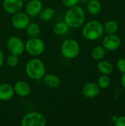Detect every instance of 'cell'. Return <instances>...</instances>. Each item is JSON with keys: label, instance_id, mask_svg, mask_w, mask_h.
Returning <instances> with one entry per match:
<instances>
[{"label": "cell", "instance_id": "obj_1", "mask_svg": "<svg viewBox=\"0 0 125 126\" xmlns=\"http://www.w3.org/2000/svg\"><path fill=\"white\" fill-rule=\"evenodd\" d=\"M85 21V13L78 4L68 8L64 15V21L69 28L77 29L82 27Z\"/></svg>", "mask_w": 125, "mask_h": 126}, {"label": "cell", "instance_id": "obj_2", "mask_svg": "<svg viewBox=\"0 0 125 126\" xmlns=\"http://www.w3.org/2000/svg\"><path fill=\"white\" fill-rule=\"evenodd\" d=\"M25 72L30 79L33 80H40L46 74L45 64L41 59L36 57L32 58L27 62Z\"/></svg>", "mask_w": 125, "mask_h": 126}, {"label": "cell", "instance_id": "obj_3", "mask_svg": "<svg viewBox=\"0 0 125 126\" xmlns=\"http://www.w3.org/2000/svg\"><path fill=\"white\" fill-rule=\"evenodd\" d=\"M104 33L103 24L98 20H91L85 23L82 29L83 37L91 41L100 38Z\"/></svg>", "mask_w": 125, "mask_h": 126}, {"label": "cell", "instance_id": "obj_4", "mask_svg": "<svg viewBox=\"0 0 125 126\" xmlns=\"http://www.w3.org/2000/svg\"><path fill=\"white\" fill-rule=\"evenodd\" d=\"M80 52L79 43L73 38L65 39L60 46V53L62 56L66 59L76 58Z\"/></svg>", "mask_w": 125, "mask_h": 126}, {"label": "cell", "instance_id": "obj_5", "mask_svg": "<svg viewBox=\"0 0 125 126\" xmlns=\"http://www.w3.org/2000/svg\"><path fill=\"white\" fill-rule=\"evenodd\" d=\"M45 50L43 41L38 37L29 38L25 42V51L33 57L40 56Z\"/></svg>", "mask_w": 125, "mask_h": 126}, {"label": "cell", "instance_id": "obj_6", "mask_svg": "<svg viewBox=\"0 0 125 126\" xmlns=\"http://www.w3.org/2000/svg\"><path fill=\"white\" fill-rule=\"evenodd\" d=\"M21 126H45L46 118L43 114L38 111H31L22 117L21 120Z\"/></svg>", "mask_w": 125, "mask_h": 126}, {"label": "cell", "instance_id": "obj_7", "mask_svg": "<svg viewBox=\"0 0 125 126\" xmlns=\"http://www.w3.org/2000/svg\"><path fill=\"white\" fill-rule=\"evenodd\" d=\"M6 46L10 54L17 56L21 55L25 51V43L18 36L10 37L7 41Z\"/></svg>", "mask_w": 125, "mask_h": 126}, {"label": "cell", "instance_id": "obj_8", "mask_svg": "<svg viewBox=\"0 0 125 126\" xmlns=\"http://www.w3.org/2000/svg\"><path fill=\"white\" fill-rule=\"evenodd\" d=\"M11 23L15 29L18 30H24L30 23L29 16L26 13L19 11L18 13L13 14Z\"/></svg>", "mask_w": 125, "mask_h": 126}, {"label": "cell", "instance_id": "obj_9", "mask_svg": "<svg viewBox=\"0 0 125 126\" xmlns=\"http://www.w3.org/2000/svg\"><path fill=\"white\" fill-rule=\"evenodd\" d=\"M122 41L119 35L115 34H107L102 40V46L106 50L115 51L121 46Z\"/></svg>", "mask_w": 125, "mask_h": 126}, {"label": "cell", "instance_id": "obj_10", "mask_svg": "<svg viewBox=\"0 0 125 126\" xmlns=\"http://www.w3.org/2000/svg\"><path fill=\"white\" fill-rule=\"evenodd\" d=\"M100 92V89L95 82L86 83L82 89V94L87 99H94L97 97Z\"/></svg>", "mask_w": 125, "mask_h": 126}, {"label": "cell", "instance_id": "obj_11", "mask_svg": "<svg viewBox=\"0 0 125 126\" xmlns=\"http://www.w3.org/2000/svg\"><path fill=\"white\" fill-rule=\"evenodd\" d=\"M3 9L9 14H14L21 10L24 6L23 0H4L3 1Z\"/></svg>", "mask_w": 125, "mask_h": 126}, {"label": "cell", "instance_id": "obj_12", "mask_svg": "<svg viewBox=\"0 0 125 126\" xmlns=\"http://www.w3.org/2000/svg\"><path fill=\"white\" fill-rule=\"evenodd\" d=\"M13 89L15 94L21 97H28L32 91L30 85L24 80H18L17 81L14 86Z\"/></svg>", "mask_w": 125, "mask_h": 126}, {"label": "cell", "instance_id": "obj_13", "mask_svg": "<svg viewBox=\"0 0 125 126\" xmlns=\"http://www.w3.org/2000/svg\"><path fill=\"white\" fill-rule=\"evenodd\" d=\"M43 8V4L41 0H29L25 6L26 13L31 17L38 16Z\"/></svg>", "mask_w": 125, "mask_h": 126}, {"label": "cell", "instance_id": "obj_14", "mask_svg": "<svg viewBox=\"0 0 125 126\" xmlns=\"http://www.w3.org/2000/svg\"><path fill=\"white\" fill-rule=\"evenodd\" d=\"M13 86L10 83H4L0 84V101H8L14 96Z\"/></svg>", "mask_w": 125, "mask_h": 126}, {"label": "cell", "instance_id": "obj_15", "mask_svg": "<svg viewBox=\"0 0 125 126\" xmlns=\"http://www.w3.org/2000/svg\"><path fill=\"white\" fill-rule=\"evenodd\" d=\"M42 79L44 85L50 89H57L60 87L61 84V80L60 77L52 73L45 74Z\"/></svg>", "mask_w": 125, "mask_h": 126}, {"label": "cell", "instance_id": "obj_16", "mask_svg": "<svg viewBox=\"0 0 125 126\" xmlns=\"http://www.w3.org/2000/svg\"><path fill=\"white\" fill-rule=\"evenodd\" d=\"M97 69L102 75H110L113 73L114 68L113 64L106 60H100L97 63Z\"/></svg>", "mask_w": 125, "mask_h": 126}, {"label": "cell", "instance_id": "obj_17", "mask_svg": "<svg viewBox=\"0 0 125 126\" xmlns=\"http://www.w3.org/2000/svg\"><path fill=\"white\" fill-rule=\"evenodd\" d=\"M88 13L92 16L98 15L102 10V4L99 0H89L86 4Z\"/></svg>", "mask_w": 125, "mask_h": 126}, {"label": "cell", "instance_id": "obj_18", "mask_svg": "<svg viewBox=\"0 0 125 126\" xmlns=\"http://www.w3.org/2000/svg\"><path fill=\"white\" fill-rule=\"evenodd\" d=\"M55 15V10L50 7H48L42 8V10L38 14V16L42 21H49L54 18Z\"/></svg>", "mask_w": 125, "mask_h": 126}, {"label": "cell", "instance_id": "obj_19", "mask_svg": "<svg viewBox=\"0 0 125 126\" xmlns=\"http://www.w3.org/2000/svg\"><path fill=\"white\" fill-rule=\"evenodd\" d=\"M26 33L29 38H35L38 37V35L41 33V28L40 26L37 23L30 22L27 27L25 28Z\"/></svg>", "mask_w": 125, "mask_h": 126}, {"label": "cell", "instance_id": "obj_20", "mask_svg": "<svg viewBox=\"0 0 125 126\" xmlns=\"http://www.w3.org/2000/svg\"><path fill=\"white\" fill-rule=\"evenodd\" d=\"M69 29L70 28L64 21H60L54 25L53 32L56 35H63L69 32Z\"/></svg>", "mask_w": 125, "mask_h": 126}, {"label": "cell", "instance_id": "obj_21", "mask_svg": "<svg viewBox=\"0 0 125 126\" xmlns=\"http://www.w3.org/2000/svg\"><path fill=\"white\" fill-rule=\"evenodd\" d=\"M91 58L95 61H100L104 59L106 55V49L103 46H97L93 48L91 52Z\"/></svg>", "mask_w": 125, "mask_h": 126}, {"label": "cell", "instance_id": "obj_22", "mask_svg": "<svg viewBox=\"0 0 125 126\" xmlns=\"http://www.w3.org/2000/svg\"><path fill=\"white\" fill-rule=\"evenodd\" d=\"M103 29L106 34H115L119 30V25L116 21L108 20L103 25Z\"/></svg>", "mask_w": 125, "mask_h": 126}, {"label": "cell", "instance_id": "obj_23", "mask_svg": "<svg viewBox=\"0 0 125 126\" xmlns=\"http://www.w3.org/2000/svg\"><path fill=\"white\" fill-rule=\"evenodd\" d=\"M97 84L100 89H106L110 86L111 84V79L109 78V75H102L97 81Z\"/></svg>", "mask_w": 125, "mask_h": 126}, {"label": "cell", "instance_id": "obj_24", "mask_svg": "<svg viewBox=\"0 0 125 126\" xmlns=\"http://www.w3.org/2000/svg\"><path fill=\"white\" fill-rule=\"evenodd\" d=\"M19 62L18 56L10 54L7 58V64L10 67H15Z\"/></svg>", "mask_w": 125, "mask_h": 126}, {"label": "cell", "instance_id": "obj_25", "mask_svg": "<svg viewBox=\"0 0 125 126\" xmlns=\"http://www.w3.org/2000/svg\"><path fill=\"white\" fill-rule=\"evenodd\" d=\"M116 68L121 73L125 72V58H120L117 61Z\"/></svg>", "mask_w": 125, "mask_h": 126}, {"label": "cell", "instance_id": "obj_26", "mask_svg": "<svg viewBox=\"0 0 125 126\" xmlns=\"http://www.w3.org/2000/svg\"><path fill=\"white\" fill-rule=\"evenodd\" d=\"M62 4L67 8L76 6L79 4V0H62Z\"/></svg>", "mask_w": 125, "mask_h": 126}, {"label": "cell", "instance_id": "obj_27", "mask_svg": "<svg viewBox=\"0 0 125 126\" xmlns=\"http://www.w3.org/2000/svg\"><path fill=\"white\" fill-rule=\"evenodd\" d=\"M114 124L116 126H125V116L117 117Z\"/></svg>", "mask_w": 125, "mask_h": 126}, {"label": "cell", "instance_id": "obj_28", "mask_svg": "<svg viewBox=\"0 0 125 126\" xmlns=\"http://www.w3.org/2000/svg\"><path fill=\"white\" fill-rule=\"evenodd\" d=\"M4 52H3V51L1 49V48H0V68L2 66V65H3V63H4Z\"/></svg>", "mask_w": 125, "mask_h": 126}, {"label": "cell", "instance_id": "obj_29", "mask_svg": "<svg viewBox=\"0 0 125 126\" xmlns=\"http://www.w3.org/2000/svg\"><path fill=\"white\" fill-rule=\"evenodd\" d=\"M121 83H122V85L123 88L125 89V72L122 73V78H121Z\"/></svg>", "mask_w": 125, "mask_h": 126}, {"label": "cell", "instance_id": "obj_30", "mask_svg": "<svg viewBox=\"0 0 125 126\" xmlns=\"http://www.w3.org/2000/svg\"><path fill=\"white\" fill-rule=\"evenodd\" d=\"M88 1L89 0H79V3H80L82 4H86Z\"/></svg>", "mask_w": 125, "mask_h": 126}, {"label": "cell", "instance_id": "obj_31", "mask_svg": "<svg viewBox=\"0 0 125 126\" xmlns=\"http://www.w3.org/2000/svg\"><path fill=\"white\" fill-rule=\"evenodd\" d=\"M116 118H117V117H116V116H113V117H112V121H113V122L114 123V122L116 121Z\"/></svg>", "mask_w": 125, "mask_h": 126}, {"label": "cell", "instance_id": "obj_32", "mask_svg": "<svg viewBox=\"0 0 125 126\" xmlns=\"http://www.w3.org/2000/svg\"><path fill=\"white\" fill-rule=\"evenodd\" d=\"M24 1H29V0H23Z\"/></svg>", "mask_w": 125, "mask_h": 126}]
</instances>
